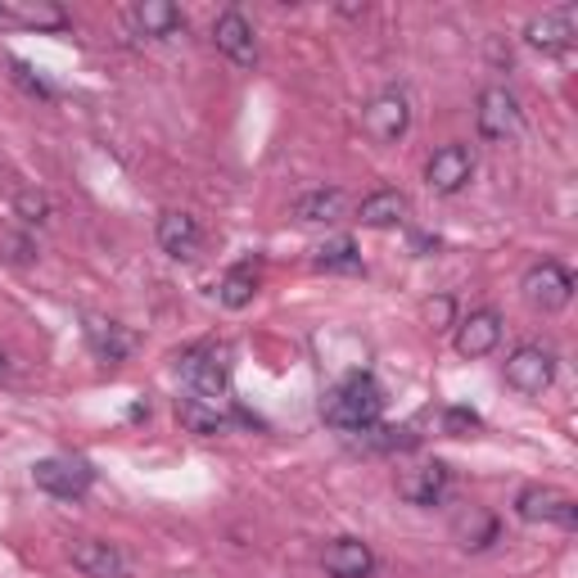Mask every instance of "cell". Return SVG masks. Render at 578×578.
<instances>
[{
	"instance_id": "cell-21",
	"label": "cell",
	"mask_w": 578,
	"mask_h": 578,
	"mask_svg": "<svg viewBox=\"0 0 578 578\" xmlns=\"http://www.w3.org/2000/svg\"><path fill=\"white\" fill-rule=\"evenodd\" d=\"M295 217H299V222H308V227L339 222V217H343V190H308V195H299Z\"/></svg>"
},
{
	"instance_id": "cell-4",
	"label": "cell",
	"mask_w": 578,
	"mask_h": 578,
	"mask_svg": "<svg viewBox=\"0 0 578 578\" xmlns=\"http://www.w3.org/2000/svg\"><path fill=\"white\" fill-rule=\"evenodd\" d=\"M551 380H556V357H551V348H542V343H520L511 357H506V385H511L516 393L538 398V393L551 389Z\"/></svg>"
},
{
	"instance_id": "cell-29",
	"label": "cell",
	"mask_w": 578,
	"mask_h": 578,
	"mask_svg": "<svg viewBox=\"0 0 578 578\" xmlns=\"http://www.w3.org/2000/svg\"><path fill=\"white\" fill-rule=\"evenodd\" d=\"M14 78H19L28 91H37V96H50V87H46L41 78H32V68H28V63H19V59H14Z\"/></svg>"
},
{
	"instance_id": "cell-15",
	"label": "cell",
	"mask_w": 578,
	"mask_h": 578,
	"mask_svg": "<svg viewBox=\"0 0 578 578\" xmlns=\"http://www.w3.org/2000/svg\"><path fill=\"white\" fill-rule=\"evenodd\" d=\"M0 23H19L32 32H63L68 10L54 6V0H6V6H0Z\"/></svg>"
},
{
	"instance_id": "cell-28",
	"label": "cell",
	"mask_w": 578,
	"mask_h": 578,
	"mask_svg": "<svg viewBox=\"0 0 578 578\" xmlns=\"http://www.w3.org/2000/svg\"><path fill=\"white\" fill-rule=\"evenodd\" d=\"M425 317H429V326H439V330H444V326H457V308H452L448 295H444V299H429V303H425Z\"/></svg>"
},
{
	"instance_id": "cell-3",
	"label": "cell",
	"mask_w": 578,
	"mask_h": 578,
	"mask_svg": "<svg viewBox=\"0 0 578 578\" xmlns=\"http://www.w3.org/2000/svg\"><path fill=\"white\" fill-rule=\"evenodd\" d=\"M32 484H37L41 492H50V497L78 501V497L91 492L96 470H91V461H82V457H46V461L32 466Z\"/></svg>"
},
{
	"instance_id": "cell-11",
	"label": "cell",
	"mask_w": 578,
	"mask_h": 578,
	"mask_svg": "<svg viewBox=\"0 0 578 578\" xmlns=\"http://www.w3.org/2000/svg\"><path fill=\"white\" fill-rule=\"evenodd\" d=\"M574 37H578V6L547 10V14L529 19V28H525V41H529L534 50H542V54H560V50H569Z\"/></svg>"
},
{
	"instance_id": "cell-2",
	"label": "cell",
	"mask_w": 578,
	"mask_h": 578,
	"mask_svg": "<svg viewBox=\"0 0 578 578\" xmlns=\"http://www.w3.org/2000/svg\"><path fill=\"white\" fill-rule=\"evenodd\" d=\"M177 371L190 385L195 402H208V407L227 402V393H231V367H227V352L222 348H190V352H181L177 357Z\"/></svg>"
},
{
	"instance_id": "cell-7",
	"label": "cell",
	"mask_w": 578,
	"mask_h": 578,
	"mask_svg": "<svg viewBox=\"0 0 578 578\" xmlns=\"http://www.w3.org/2000/svg\"><path fill=\"white\" fill-rule=\"evenodd\" d=\"M520 289H525V299H529L538 312H560V308H569V299H574V276H569L560 262H534V267L525 271Z\"/></svg>"
},
{
	"instance_id": "cell-13",
	"label": "cell",
	"mask_w": 578,
	"mask_h": 578,
	"mask_svg": "<svg viewBox=\"0 0 578 578\" xmlns=\"http://www.w3.org/2000/svg\"><path fill=\"white\" fill-rule=\"evenodd\" d=\"M321 569L330 578H371L376 574V551L361 538H335L321 556Z\"/></svg>"
},
{
	"instance_id": "cell-6",
	"label": "cell",
	"mask_w": 578,
	"mask_h": 578,
	"mask_svg": "<svg viewBox=\"0 0 578 578\" xmlns=\"http://www.w3.org/2000/svg\"><path fill=\"white\" fill-rule=\"evenodd\" d=\"M470 177H475V155H470V144H461V140L444 144V150H434L429 163H425V186L434 195H457V190L470 186Z\"/></svg>"
},
{
	"instance_id": "cell-8",
	"label": "cell",
	"mask_w": 578,
	"mask_h": 578,
	"mask_svg": "<svg viewBox=\"0 0 578 578\" xmlns=\"http://www.w3.org/2000/svg\"><path fill=\"white\" fill-rule=\"evenodd\" d=\"M411 127V104L402 91H385L367 104V113H361V131H367L376 144H398Z\"/></svg>"
},
{
	"instance_id": "cell-17",
	"label": "cell",
	"mask_w": 578,
	"mask_h": 578,
	"mask_svg": "<svg viewBox=\"0 0 578 578\" xmlns=\"http://www.w3.org/2000/svg\"><path fill=\"white\" fill-rule=\"evenodd\" d=\"M72 565L87 578H127V556L104 538H78L72 542Z\"/></svg>"
},
{
	"instance_id": "cell-19",
	"label": "cell",
	"mask_w": 578,
	"mask_h": 578,
	"mask_svg": "<svg viewBox=\"0 0 578 578\" xmlns=\"http://www.w3.org/2000/svg\"><path fill=\"white\" fill-rule=\"evenodd\" d=\"M407 217V195L402 190H376L371 199H361L357 208V222L371 227V231H389Z\"/></svg>"
},
{
	"instance_id": "cell-12",
	"label": "cell",
	"mask_w": 578,
	"mask_h": 578,
	"mask_svg": "<svg viewBox=\"0 0 578 578\" xmlns=\"http://www.w3.org/2000/svg\"><path fill=\"white\" fill-rule=\"evenodd\" d=\"M159 249L177 262H195L203 249V231L190 212H163L159 217Z\"/></svg>"
},
{
	"instance_id": "cell-5",
	"label": "cell",
	"mask_w": 578,
	"mask_h": 578,
	"mask_svg": "<svg viewBox=\"0 0 578 578\" xmlns=\"http://www.w3.org/2000/svg\"><path fill=\"white\" fill-rule=\"evenodd\" d=\"M516 516L525 525H556V529H574L578 525V501L560 488H525L516 497Z\"/></svg>"
},
{
	"instance_id": "cell-16",
	"label": "cell",
	"mask_w": 578,
	"mask_h": 578,
	"mask_svg": "<svg viewBox=\"0 0 578 578\" xmlns=\"http://www.w3.org/2000/svg\"><path fill=\"white\" fill-rule=\"evenodd\" d=\"M448 479H452V470H448L444 461H425V466H416V470H402L398 497L411 501V506H434V501L448 492Z\"/></svg>"
},
{
	"instance_id": "cell-14",
	"label": "cell",
	"mask_w": 578,
	"mask_h": 578,
	"mask_svg": "<svg viewBox=\"0 0 578 578\" xmlns=\"http://www.w3.org/2000/svg\"><path fill=\"white\" fill-rule=\"evenodd\" d=\"M497 343H501V317L492 308H479V312H470V317L457 321V352L461 357H470V361L488 357Z\"/></svg>"
},
{
	"instance_id": "cell-30",
	"label": "cell",
	"mask_w": 578,
	"mask_h": 578,
	"mask_svg": "<svg viewBox=\"0 0 578 578\" xmlns=\"http://www.w3.org/2000/svg\"><path fill=\"white\" fill-rule=\"evenodd\" d=\"M6 367H10V361H6V352H0V376H6Z\"/></svg>"
},
{
	"instance_id": "cell-26",
	"label": "cell",
	"mask_w": 578,
	"mask_h": 578,
	"mask_svg": "<svg viewBox=\"0 0 578 578\" xmlns=\"http://www.w3.org/2000/svg\"><path fill=\"white\" fill-rule=\"evenodd\" d=\"M14 208H19L23 222H37V227L50 217V199H46V195H37V190H23V195L14 199Z\"/></svg>"
},
{
	"instance_id": "cell-18",
	"label": "cell",
	"mask_w": 578,
	"mask_h": 578,
	"mask_svg": "<svg viewBox=\"0 0 578 578\" xmlns=\"http://www.w3.org/2000/svg\"><path fill=\"white\" fill-rule=\"evenodd\" d=\"M181 23H186V19H181V10L172 6V0H140V6L131 10V28H136V37H144V41H163V37H172Z\"/></svg>"
},
{
	"instance_id": "cell-27",
	"label": "cell",
	"mask_w": 578,
	"mask_h": 578,
	"mask_svg": "<svg viewBox=\"0 0 578 578\" xmlns=\"http://www.w3.org/2000/svg\"><path fill=\"white\" fill-rule=\"evenodd\" d=\"M444 429L448 434H470V429H479V416L470 407H448L444 411Z\"/></svg>"
},
{
	"instance_id": "cell-22",
	"label": "cell",
	"mask_w": 578,
	"mask_h": 578,
	"mask_svg": "<svg viewBox=\"0 0 578 578\" xmlns=\"http://www.w3.org/2000/svg\"><path fill=\"white\" fill-rule=\"evenodd\" d=\"M253 295H258V271H253V262H240V267H231L227 276H222V289H217V299H222L227 308H249L253 303Z\"/></svg>"
},
{
	"instance_id": "cell-20",
	"label": "cell",
	"mask_w": 578,
	"mask_h": 578,
	"mask_svg": "<svg viewBox=\"0 0 578 578\" xmlns=\"http://www.w3.org/2000/svg\"><path fill=\"white\" fill-rule=\"evenodd\" d=\"M87 343L100 361H109V367L131 352V335L118 321H104V317H87Z\"/></svg>"
},
{
	"instance_id": "cell-10",
	"label": "cell",
	"mask_w": 578,
	"mask_h": 578,
	"mask_svg": "<svg viewBox=\"0 0 578 578\" xmlns=\"http://www.w3.org/2000/svg\"><path fill=\"white\" fill-rule=\"evenodd\" d=\"M212 46L222 50L236 68H253V63H258V37H253V23H249L240 10L217 14V23H212Z\"/></svg>"
},
{
	"instance_id": "cell-24",
	"label": "cell",
	"mask_w": 578,
	"mask_h": 578,
	"mask_svg": "<svg viewBox=\"0 0 578 578\" xmlns=\"http://www.w3.org/2000/svg\"><path fill=\"white\" fill-rule=\"evenodd\" d=\"M177 416H181V425L190 429V434H222L227 429V416L217 411V407H208V402H195V398H186L181 407H177Z\"/></svg>"
},
{
	"instance_id": "cell-25",
	"label": "cell",
	"mask_w": 578,
	"mask_h": 578,
	"mask_svg": "<svg viewBox=\"0 0 578 578\" xmlns=\"http://www.w3.org/2000/svg\"><path fill=\"white\" fill-rule=\"evenodd\" d=\"M317 267L321 271H361V253H357V245L348 236H335V240H326L317 249Z\"/></svg>"
},
{
	"instance_id": "cell-1",
	"label": "cell",
	"mask_w": 578,
	"mask_h": 578,
	"mask_svg": "<svg viewBox=\"0 0 578 578\" xmlns=\"http://www.w3.org/2000/svg\"><path fill=\"white\" fill-rule=\"evenodd\" d=\"M321 416H326L330 429L367 434V429H376L380 416H385V393H380V385H376L367 371H352V376H343V380L326 393Z\"/></svg>"
},
{
	"instance_id": "cell-23",
	"label": "cell",
	"mask_w": 578,
	"mask_h": 578,
	"mask_svg": "<svg viewBox=\"0 0 578 578\" xmlns=\"http://www.w3.org/2000/svg\"><path fill=\"white\" fill-rule=\"evenodd\" d=\"M452 529H457L466 551H484L488 542H497V520L488 511H479V506H470V516H461Z\"/></svg>"
},
{
	"instance_id": "cell-9",
	"label": "cell",
	"mask_w": 578,
	"mask_h": 578,
	"mask_svg": "<svg viewBox=\"0 0 578 578\" xmlns=\"http://www.w3.org/2000/svg\"><path fill=\"white\" fill-rule=\"evenodd\" d=\"M475 122H479V136H484V140H511V136L520 131V100L506 91V87H488V91L479 96Z\"/></svg>"
}]
</instances>
